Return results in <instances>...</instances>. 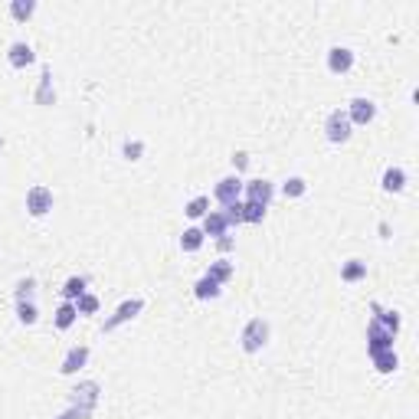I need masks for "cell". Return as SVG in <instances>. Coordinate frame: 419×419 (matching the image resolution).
Wrapping results in <instances>:
<instances>
[{
    "label": "cell",
    "instance_id": "obj_1",
    "mask_svg": "<svg viewBox=\"0 0 419 419\" xmlns=\"http://www.w3.org/2000/svg\"><path fill=\"white\" fill-rule=\"evenodd\" d=\"M266 344H269V321H262V318L246 321V328L239 334V347L246 354H259Z\"/></svg>",
    "mask_w": 419,
    "mask_h": 419
},
{
    "label": "cell",
    "instance_id": "obj_2",
    "mask_svg": "<svg viewBox=\"0 0 419 419\" xmlns=\"http://www.w3.org/2000/svg\"><path fill=\"white\" fill-rule=\"evenodd\" d=\"M99 396H102V387L95 380H86V383H79L73 390V396H69V407H75L82 416H92L95 413V407H99Z\"/></svg>",
    "mask_w": 419,
    "mask_h": 419
},
{
    "label": "cell",
    "instance_id": "obj_3",
    "mask_svg": "<svg viewBox=\"0 0 419 419\" xmlns=\"http://www.w3.org/2000/svg\"><path fill=\"white\" fill-rule=\"evenodd\" d=\"M351 135H354V124L347 118V111L334 109L331 115L324 118V138H328L331 145H344V141H351Z\"/></svg>",
    "mask_w": 419,
    "mask_h": 419
},
{
    "label": "cell",
    "instance_id": "obj_4",
    "mask_svg": "<svg viewBox=\"0 0 419 419\" xmlns=\"http://www.w3.org/2000/svg\"><path fill=\"white\" fill-rule=\"evenodd\" d=\"M272 197H275V184H272V180H266V177L243 180V200H249V203H259V207H269Z\"/></svg>",
    "mask_w": 419,
    "mask_h": 419
},
{
    "label": "cell",
    "instance_id": "obj_5",
    "mask_svg": "<svg viewBox=\"0 0 419 419\" xmlns=\"http://www.w3.org/2000/svg\"><path fill=\"white\" fill-rule=\"evenodd\" d=\"M26 210L30 216H46L53 210V190L46 184H33L26 190Z\"/></svg>",
    "mask_w": 419,
    "mask_h": 419
},
{
    "label": "cell",
    "instance_id": "obj_6",
    "mask_svg": "<svg viewBox=\"0 0 419 419\" xmlns=\"http://www.w3.org/2000/svg\"><path fill=\"white\" fill-rule=\"evenodd\" d=\"M213 197L220 200L223 207H230V203H236V200H243V177H239V174H230V177L216 180Z\"/></svg>",
    "mask_w": 419,
    "mask_h": 419
},
{
    "label": "cell",
    "instance_id": "obj_7",
    "mask_svg": "<svg viewBox=\"0 0 419 419\" xmlns=\"http://www.w3.org/2000/svg\"><path fill=\"white\" fill-rule=\"evenodd\" d=\"M141 311H145V301H141V298H128V301H122V305L115 308V315H111V318L105 321V324H102V331H105V334H109V331H115L118 324H124V321L138 318Z\"/></svg>",
    "mask_w": 419,
    "mask_h": 419
},
{
    "label": "cell",
    "instance_id": "obj_8",
    "mask_svg": "<svg viewBox=\"0 0 419 419\" xmlns=\"http://www.w3.org/2000/svg\"><path fill=\"white\" fill-rule=\"evenodd\" d=\"M393 341L396 334L390 328H383L380 321H370L367 324V351L377 354V351H393Z\"/></svg>",
    "mask_w": 419,
    "mask_h": 419
},
{
    "label": "cell",
    "instance_id": "obj_9",
    "mask_svg": "<svg viewBox=\"0 0 419 419\" xmlns=\"http://www.w3.org/2000/svg\"><path fill=\"white\" fill-rule=\"evenodd\" d=\"M344 111H347V118H351V124H370L377 118V105L370 99H364V95L351 99V105H347Z\"/></svg>",
    "mask_w": 419,
    "mask_h": 419
},
{
    "label": "cell",
    "instance_id": "obj_10",
    "mask_svg": "<svg viewBox=\"0 0 419 419\" xmlns=\"http://www.w3.org/2000/svg\"><path fill=\"white\" fill-rule=\"evenodd\" d=\"M354 59H357V56H354L351 46H331V50H328V69L337 75L351 73V69H354Z\"/></svg>",
    "mask_w": 419,
    "mask_h": 419
},
{
    "label": "cell",
    "instance_id": "obj_11",
    "mask_svg": "<svg viewBox=\"0 0 419 419\" xmlns=\"http://www.w3.org/2000/svg\"><path fill=\"white\" fill-rule=\"evenodd\" d=\"M89 364V347L86 344H75L66 351V357H62L59 364V373H66V377H73L75 370H82Z\"/></svg>",
    "mask_w": 419,
    "mask_h": 419
},
{
    "label": "cell",
    "instance_id": "obj_12",
    "mask_svg": "<svg viewBox=\"0 0 419 419\" xmlns=\"http://www.w3.org/2000/svg\"><path fill=\"white\" fill-rule=\"evenodd\" d=\"M33 59H37V53H33V46H30V43H24V39L10 43V50H7V62H10L13 69H26Z\"/></svg>",
    "mask_w": 419,
    "mask_h": 419
},
{
    "label": "cell",
    "instance_id": "obj_13",
    "mask_svg": "<svg viewBox=\"0 0 419 419\" xmlns=\"http://www.w3.org/2000/svg\"><path fill=\"white\" fill-rule=\"evenodd\" d=\"M200 230H203V236H216V239H220V236L230 233V223L223 216V210H210L207 216H203V226H200Z\"/></svg>",
    "mask_w": 419,
    "mask_h": 419
},
{
    "label": "cell",
    "instance_id": "obj_14",
    "mask_svg": "<svg viewBox=\"0 0 419 419\" xmlns=\"http://www.w3.org/2000/svg\"><path fill=\"white\" fill-rule=\"evenodd\" d=\"M380 184H383V190H387V194H400V190L407 187V171H403V167H387Z\"/></svg>",
    "mask_w": 419,
    "mask_h": 419
},
{
    "label": "cell",
    "instance_id": "obj_15",
    "mask_svg": "<svg viewBox=\"0 0 419 419\" xmlns=\"http://www.w3.org/2000/svg\"><path fill=\"white\" fill-rule=\"evenodd\" d=\"M75 318H79L75 301H62L59 308H56V315H53V321H56V328H59V331H69V328L75 324Z\"/></svg>",
    "mask_w": 419,
    "mask_h": 419
},
{
    "label": "cell",
    "instance_id": "obj_16",
    "mask_svg": "<svg viewBox=\"0 0 419 419\" xmlns=\"http://www.w3.org/2000/svg\"><path fill=\"white\" fill-rule=\"evenodd\" d=\"M370 311H373V321H380L383 328H390V331H400V315H396L393 308H383L380 301H373V305H370Z\"/></svg>",
    "mask_w": 419,
    "mask_h": 419
},
{
    "label": "cell",
    "instance_id": "obj_17",
    "mask_svg": "<svg viewBox=\"0 0 419 419\" xmlns=\"http://www.w3.org/2000/svg\"><path fill=\"white\" fill-rule=\"evenodd\" d=\"M233 272H236V266L230 259H216V262H210V269H207V275L213 279V282H220V285H226L230 279H233Z\"/></svg>",
    "mask_w": 419,
    "mask_h": 419
},
{
    "label": "cell",
    "instance_id": "obj_18",
    "mask_svg": "<svg viewBox=\"0 0 419 419\" xmlns=\"http://www.w3.org/2000/svg\"><path fill=\"white\" fill-rule=\"evenodd\" d=\"M220 292H223V285H220V282H213L210 275L197 279V285H194V295H197L200 301H210V298H220Z\"/></svg>",
    "mask_w": 419,
    "mask_h": 419
},
{
    "label": "cell",
    "instance_id": "obj_19",
    "mask_svg": "<svg viewBox=\"0 0 419 419\" xmlns=\"http://www.w3.org/2000/svg\"><path fill=\"white\" fill-rule=\"evenodd\" d=\"M86 279L82 275H73V279H66V285H62V301H79V298L86 295Z\"/></svg>",
    "mask_w": 419,
    "mask_h": 419
},
{
    "label": "cell",
    "instance_id": "obj_20",
    "mask_svg": "<svg viewBox=\"0 0 419 419\" xmlns=\"http://www.w3.org/2000/svg\"><path fill=\"white\" fill-rule=\"evenodd\" d=\"M373 360V367L380 370V373H393L400 367V357H396V351H377V354H370Z\"/></svg>",
    "mask_w": 419,
    "mask_h": 419
},
{
    "label": "cell",
    "instance_id": "obj_21",
    "mask_svg": "<svg viewBox=\"0 0 419 419\" xmlns=\"http://www.w3.org/2000/svg\"><path fill=\"white\" fill-rule=\"evenodd\" d=\"M341 279H344V282H360V279H367V262L347 259L344 266H341Z\"/></svg>",
    "mask_w": 419,
    "mask_h": 419
},
{
    "label": "cell",
    "instance_id": "obj_22",
    "mask_svg": "<svg viewBox=\"0 0 419 419\" xmlns=\"http://www.w3.org/2000/svg\"><path fill=\"white\" fill-rule=\"evenodd\" d=\"M203 243H207V236H203L200 226H190V230H184V236H180V249H184V252H197Z\"/></svg>",
    "mask_w": 419,
    "mask_h": 419
},
{
    "label": "cell",
    "instance_id": "obj_23",
    "mask_svg": "<svg viewBox=\"0 0 419 419\" xmlns=\"http://www.w3.org/2000/svg\"><path fill=\"white\" fill-rule=\"evenodd\" d=\"M37 102H39V105H53V102H56V92H53V73H50V69H43V75H39Z\"/></svg>",
    "mask_w": 419,
    "mask_h": 419
},
{
    "label": "cell",
    "instance_id": "obj_24",
    "mask_svg": "<svg viewBox=\"0 0 419 419\" xmlns=\"http://www.w3.org/2000/svg\"><path fill=\"white\" fill-rule=\"evenodd\" d=\"M184 213L190 216V220H203V216L210 213V197H203V194H200V197H194L184 207Z\"/></svg>",
    "mask_w": 419,
    "mask_h": 419
},
{
    "label": "cell",
    "instance_id": "obj_25",
    "mask_svg": "<svg viewBox=\"0 0 419 419\" xmlns=\"http://www.w3.org/2000/svg\"><path fill=\"white\" fill-rule=\"evenodd\" d=\"M37 13V0H13L10 3V17L13 20H30Z\"/></svg>",
    "mask_w": 419,
    "mask_h": 419
},
{
    "label": "cell",
    "instance_id": "obj_26",
    "mask_svg": "<svg viewBox=\"0 0 419 419\" xmlns=\"http://www.w3.org/2000/svg\"><path fill=\"white\" fill-rule=\"evenodd\" d=\"M282 194L285 197H305L308 194V180L305 177H288L282 184Z\"/></svg>",
    "mask_w": 419,
    "mask_h": 419
},
{
    "label": "cell",
    "instance_id": "obj_27",
    "mask_svg": "<svg viewBox=\"0 0 419 419\" xmlns=\"http://www.w3.org/2000/svg\"><path fill=\"white\" fill-rule=\"evenodd\" d=\"M17 318L24 321V324H37V321H39L37 301H17Z\"/></svg>",
    "mask_w": 419,
    "mask_h": 419
},
{
    "label": "cell",
    "instance_id": "obj_28",
    "mask_svg": "<svg viewBox=\"0 0 419 419\" xmlns=\"http://www.w3.org/2000/svg\"><path fill=\"white\" fill-rule=\"evenodd\" d=\"M17 301H37V279H20L17 282Z\"/></svg>",
    "mask_w": 419,
    "mask_h": 419
},
{
    "label": "cell",
    "instance_id": "obj_29",
    "mask_svg": "<svg viewBox=\"0 0 419 419\" xmlns=\"http://www.w3.org/2000/svg\"><path fill=\"white\" fill-rule=\"evenodd\" d=\"M266 210H269V207H259V203L243 200V223H262V220H266Z\"/></svg>",
    "mask_w": 419,
    "mask_h": 419
},
{
    "label": "cell",
    "instance_id": "obj_30",
    "mask_svg": "<svg viewBox=\"0 0 419 419\" xmlns=\"http://www.w3.org/2000/svg\"><path fill=\"white\" fill-rule=\"evenodd\" d=\"M75 311H79V315H95V311H99V295L86 292V295L75 301Z\"/></svg>",
    "mask_w": 419,
    "mask_h": 419
},
{
    "label": "cell",
    "instance_id": "obj_31",
    "mask_svg": "<svg viewBox=\"0 0 419 419\" xmlns=\"http://www.w3.org/2000/svg\"><path fill=\"white\" fill-rule=\"evenodd\" d=\"M223 216H226L230 226H239V223H243V200H236V203H230V207H223Z\"/></svg>",
    "mask_w": 419,
    "mask_h": 419
},
{
    "label": "cell",
    "instance_id": "obj_32",
    "mask_svg": "<svg viewBox=\"0 0 419 419\" xmlns=\"http://www.w3.org/2000/svg\"><path fill=\"white\" fill-rule=\"evenodd\" d=\"M124 158L128 160H138L141 154H145V141H124Z\"/></svg>",
    "mask_w": 419,
    "mask_h": 419
},
{
    "label": "cell",
    "instance_id": "obj_33",
    "mask_svg": "<svg viewBox=\"0 0 419 419\" xmlns=\"http://www.w3.org/2000/svg\"><path fill=\"white\" fill-rule=\"evenodd\" d=\"M246 164H249V154H246V151H239V154H233V167H236V171H243Z\"/></svg>",
    "mask_w": 419,
    "mask_h": 419
},
{
    "label": "cell",
    "instance_id": "obj_34",
    "mask_svg": "<svg viewBox=\"0 0 419 419\" xmlns=\"http://www.w3.org/2000/svg\"><path fill=\"white\" fill-rule=\"evenodd\" d=\"M56 419H86V416H82V413H79L75 407H69L66 413H62V416H56Z\"/></svg>",
    "mask_w": 419,
    "mask_h": 419
},
{
    "label": "cell",
    "instance_id": "obj_35",
    "mask_svg": "<svg viewBox=\"0 0 419 419\" xmlns=\"http://www.w3.org/2000/svg\"><path fill=\"white\" fill-rule=\"evenodd\" d=\"M216 243H220V249H223V252H226V249H233V239H230V236H220Z\"/></svg>",
    "mask_w": 419,
    "mask_h": 419
}]
</instances>
